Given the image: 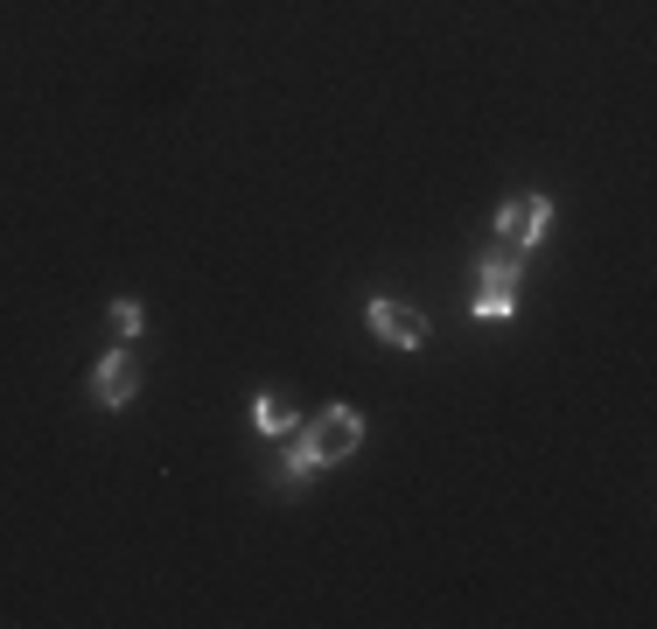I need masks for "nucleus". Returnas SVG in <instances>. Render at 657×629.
Masks as SVG:
<instances>
[{"instance_id":"1","label":"nucleus","mask_w":657,"mask_h":629,"mask_svg":"<svg viewBox=\"0 0 657 629\" xmlns=\"http://www.w3.org/2000/svg\"><path fill=\"white\" fill-rule=\"evenodd\" d=\"M294 441L315 454L322 469H328V462H350L357 441H364V413H357V406H322L308 427H294Z\"/></svg>"},{"instance_id":"2","label":"nucleus","mask_w":657,"mask_h":629,"mask_svg":"<svg viewBox=\"0 0 657 629\" xmlns=\"http://www.w3.org/2000/svg\"><path fill=\"white\" fill-rule=\"evenodd\" d=\"M133 392H141V364H133L126 342H112V350L99 357V371H91V406L120 413V406H133Z\"/></svg>"},{"instance_id":"3","label":"nucleus","mask_w":657,"mask_h":629,"mask_svg":"<svg viewBox=\"0 0 657 629\" xmlns=\"http://www.w3.org/2000/svg\"><path fill=\"white\" fill-rule=\"evenodd\" d=\"M364 322H371V336H378V342H392V350H420V342H427V315H420L413 301L378 294L371 308H364Z\"/></svg>"},{"instance_id":"4","label":"nucleus","mask_w":657,"mask_h":629,"mask_svg":"<svg viewBox=\"0 0 657 629\" xmlns=\"http://www.w3.org/2000/svg\"><path fill=\"white\" fill-rule=\"evenodd\" d=\"M546 224H553V203L546 196H517V203L497 210V238H504V252H517V259L546 238Z\"/></svg>"},{"instance_id":"5","label":"nucleus","mask_w":657,"mask_h":629,"mask_svg":"<svg viewBox=\"0 0 657 629\" xmlns=\"http://www.w3.org/2000/svg\"><path fill=\"white\" fill-rule=\"evenodd\" d=\"M253 427H259V434H274V441H287V434H294L301 419H294V406H287V398H259V406H253Z\"/></svg>"},{"instance_id":"6","label":"nucleus","mask_w":657,"mask_h":629,"mask_svg":"<svg viewBox=\"0 0 657 629\" xmlns=\"http://www.w3.org/2000/svg\"><path fill=\"white\" fill-rule=\"evenodd\" d=\"M517 273H525V259H517V252H490V259L476 266L482 288H511V294H517Z\"/></svg>"},{"instance_id":"7","label":"nucleus","mask_w":657,"mask_h":629,"mask_svg":"<svg viewBox=\"0 0 657 629\" xmlns=\"http://www.w3.org/2000/svg\"><path fill=\"white\" fill-rule=\"evenodd\" d=\"M469 315H476V322H511V315H517V294H511V288H482V294L469 301Z\"/></svg>"},{"instance_id":"8","label":"nucleus","mask_w":657,"mask_h":629,"mask_svg":"<svg viewBox=\"0 0 657 629\" xmlns=\"http://www.w3.org/2000/svg\"><path fill=\"white\" fill-rule=\"evenodd\" d=\"M322 462H315V454H308L301 441H287V454H280V490H301L308 483V475H315Z\"/></svg>"},{"instance_id":"9","label":"nucleus","mask_w":657,"mask_h":629,"mask_svg":"<svg viewBox=\"0 0 657 629\" xmlns=\"http://www.w3.org/2000/svg\"><path fill=\"white\" fill-rule=\"evenodd\" d=\"M105 329H112V342H133V336H141V301H112Z\"/></svg>"}]
</instances>
